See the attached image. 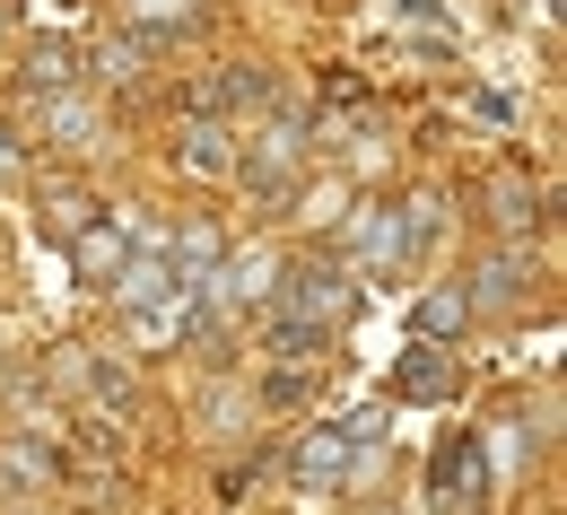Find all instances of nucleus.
Returning a JSON list of instances; mask_svg holds the SVG:
<instances>
[{
    "mask_svg": "<svg viewBox=\"0 0 567 515\" xmlns=\"http://www.w3.org/2000/svg\"><path fill=\"white\" fill-rule=\"evenodd\" d=\"M297 148H306V132H297V123H271V132L254 141V157H236V166L254 175V193H280L288 166H297Z\"/></svg>",
    "mask_w": 567,
    "mask_h": 515,
    "instance_id": "nucleus-1",
    "label": "nucleus"
},
{
    "mask_svg": "<svg viewBox=\"0 0 567 515\" xmlns=\"http://www.w3.org/2000/svg\"><path fill=\"white\" fill-rule=\"evenodd\" d=\"M166 289H184L166 254H141V262H123V271H114V297H123L132 315H148V306H157V297H166Z\"/></svg>",
    "mask_w": 567,
    "mask_h": 515,
    "instance_id": "nucleus-2",
    "label": "nucleus"
},
{
    "mask_svg": "<svg viewBox=\"0 0 567 515\" xmlns=\"http://www.w3.org/2000/svg\"><path fill=\"white\" fill-rule=\"evenodd\" d=\"M350 306V289H341V271H288V315H306V323H323V315H341Z\"/></svg>",
    "mask_w": 567,
    "mask_h": 515,
    "instance_id": "nucleus-3",
    "label": "nucleus"
},
{
    "mask_svg": "<svg viewBox=\"0 0 567 515\" xmlns=\"http://www.w3.org/2000/svg\"><path fill=\"white\" fill-rule=\"evenodd\" d=\"M184 175H236V148H227V132L218 123H202V132H184Z\"/></svg>",
    "mask_w": 567,
    "mask_h": 515,
    "instance_id": "nucleus-4",
    "label": "nucleus"
},
{
    "mask_svg": "<svg viewBox=\"0 0 567 515\" xmlns=\"http://www.w3.org/2000/svg\"><path fill=\"white\" fill-rule=\"evenodd\" d=\"M411 402H436V393H454V368L445 359H402V375H393Z\"/></svg>",
    "mask_w": 567,
    "mask_h": 515,
    "instance_id": "nucleus-5",
    "label": "nucleus"
},
{
    "mask_svg": "<svg viewBox=\"0 0 567 515\" xmlns=\"http://www.w3.org/2000/svg\"><path fill=\"white\" fill-rule=\"evenodd\" d=\"M341 463H350V437H315L306 454H297V472H306V481H341Z\"/></svg>",
    "mask_w": 567,
    "mask_h": 515,
    "instance_id": "nucleus-6",
    "label": "nucleus"
},
{
    "mask_svg": "<svg viewBox=\"0 0 567 515\" xmlns=\"http://www.w3.org/2000/svg\"><path fill=\"white\" fill-rule=\"evenodd\" d=\"M315 341H323V323H306V315H280V323H271V350H280V359H315Z\"/></svg>",
    "mask_w": 567,
    "mask_h": 515,
    "instance_id": "nucleus-7",
    "label": "nucleus"
},
{
    "mask_svg": "<svg viewBox=\"0 0 567 515\" xmlns=\"http://www.w3.org/2000/svg\"><path fill=\"white\" fill-rule=\"evenodd\" d=\"M436 481H445V498H472V481H481L472 445H445V454H436Z\"/></svg>",
    "mask_w": 567,
    "mask_h": 515,
    "instance_id": "nucleus-8",
    "label": "nucleus"
},
{
    "mask_svg": "<svg viewBox=\"0 0 567 515\" xmlns=\"http://www.w3.org/2000/svg\"><path fill=\"white\" fill-rule=\"evenodd\" d=\"M262 96H271V79H262V71H227L210 87V105H262Z\"/></svg>",
    "mask_w": 567,
    "mask_h": 515,
    "instance_id": "nucleus-9",
    "label": "nucleus"
},
{
    "mask_svg": "<svg viewBox=\"0 0 567 515\" xmlns=\"http://www.w3.org/2000/svg\"><path fill=\"white\" fill-rule=\"evenodd\" d=\"M114 262H123L114 236H87V245H79V271H87V280H114Z\"/></svg>",
    "mask_w": 567,
    "mask_h": 515,
    "instance_id": "nucleus-10",
    "label": "nucleus"
},
{
    "mask_svg": "<svg viewBox=\"0 0 567 515\" xmlns=\"http://www.w3.org/2000/svg\"><path fill=\"white\" fill-rule=\"evenodd\" d=\"M71 62H79L71 44H35V62H27V71L44 79V87H62V79H71Z\"/></svg>",
    "mask_w": 567,
    "mask_h": 515,
    "instance_id": "nucleus-11",
    "label": "nucleus"
},
{
    "mask_svg": "<svg viewBox=\"0 0 567 515\" xmlns=\"http://www.w3.org/2000/svg\"><path fill=\"white\" fill-rule=\"evenodd\" d=\"M87 132H96V114H87V105H53V141H87Z\"/></svg>",
    "mask_w": 567,
    "mask_h": 515,
    "instance_id": "nucleus-12",
    "label": "nucleus"
},
{
    "mask_svg": "<svg viewBox=\"0 0 567 515\" xmlns=\"http://www.w3.org/2000/svg\"><path fill=\"white\" fill-rule=\"evenodd\" d=\"M463 323V297H427L420 306V332H454Z\"/></svg>",
    "mask_w": 567,
    "mask_h": 515,
    "instance_id": "nucleus-13",
    "label": "nucleus"
},
{
    "mask_svg": "<svg viewBox=\"0 0 567 515\" xmlns=\"http://www.w3.org/2000/svg\"><path fill=\"white\" fill-rule=\"evenodd\" d=\"M497 219L515 227V219H533V193H515V184H497Z\"/></svg>",
    "mask_w": 567,
    "mask_h": 515,
    "instance_id": "nucleus-14",
    "label": "nucleus"
}]
</instances>
